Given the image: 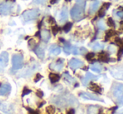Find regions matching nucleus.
<instances>
[{
  "label": "nucleus",
  "mask_w": 123,
  "mask_h": 114,
  "mask_svg": "<svg viewBox=\"0 0 123 114\" xmlns=\"http://www.w3.org/2000/svg\"><path fill=\"white\" fill-rule=\"evenodd\" d=\"M67 114H74V109H70V111L67 113Z\"/></svg>",
  "instance_id": "obj_42"
},
{
  "label": "nucleus",
  "mask_w": 123,
  "mask_h": 114,
  "mask_svg": "<svg viewBox=\"0 0 123 114\" xmlns=\"http://www.w3.org/2000/svg\"><path fill=\"white\" fill-rule=\"evenodd\" d=\"M112 94L119 105H123V84L117 83L114 86Z\"/></svg>",
  "instance_id": "obj_2"
},
{
  "label": "nucleus",
  "mask_w": 123,
  "mask_h": 114,
  "mask_svg": "<svg viewBox=\"0 0 123 114\" xmlns=\"http://www.w3.org/2000/svg\"><path fill=\"white\" fill-rule=\"evenodd\" d=\"M99 6H100V1L96 0V1L93 2L91 5V8H90V13L91 14V13H94L95 12L97 11Z\"/></svg>",
  "instance_id": "obj_17"
},
{
  "label": "nucleus",
  "mask_w": 123,
  "mask_h": 114,
  "mask_svg": "<svg viewBox=\"0 0 123 114\" xmlns=\"http://www.w3.org/2000/svg\"><path fill=\"white\" fill-rule=\"evenodd\" d=\"M34 52L39 58H41V59L44 58V50L42 47H40V46L36 47L35 48H34Z\"/></svg>",
  "instance_id": "obj_16"
},
{
  "label": "nucleus",
  "mask_w": 123,
  "mask_h": 114,
  "mask_svg": "<svg viewBox=\"0 0 123 114\" xmlns=\"http://www.w3.org/2000/svg\"><path fill=\"white\" fill-rule=\"evenodd\" d=\"M27 110L29 112V113H30V114H39V113H37V112L34 111V110H32L31 108H27Z\"/></svg>",
  "instance_id": "obj_38"
},
{
  "label": "nucleus",
  "mask_w": 123,
  "mask_h": 114,
  "mask_svg": "<svg viewBox=\"0 0 123 114\" xmlns=\"http://www.w3.org/2000/svg\"><path fill=\"white\" fill-rule=\"evenodd\" d=\"M97 27L99 29H100V30H105V29H106V27H105V23H104V22L101 21V20L97 23Z\"/></svg>",
  "instance_id": "obj_28"
},
{
  "label": "nucleus",
  "mask_w": 123,
  "mask_h": 114,
  "mask_svg": "<svg viewBox=\"0 0 123 114\" xmlns=\"http://www.w3.org/2000/svg\"><path fill=\"white\" fill-rule=\"evenodd\" d=\"M41 78H42V75H41V74H39V73H37V74H36L35 78H34V82H38L39 80H40Z\"/></svg>",
  "instance_id": "obj_36"
},
{
  "label": "nucleus",
  "mask_w": 123,
  "mask_h": 114,
  "mask_svg": "<svg viewBox=\"0 0 123 114\" xmlns=\"http://www.w3.org/2000/svg\"><path fill=\"white\" fill-rule=\"evenodd\" d=\"M94 56H95V54L93 53H87V54H86V59L90 61V60H91L93 58H94Z\"/></svg>",
  "instance_id": "obj_35"
},
{
  "label": "nucleus",
  "mask_w": 123,
  "mask_h": 114,
  "mask_svg": "<svg viewBox=\"0 0 123 114\" xmlns=\"http://www.w3.org/2000/svg\"><path fill=\"white\" fill-rule=\"evenodd\" d=\"M64 67V63H63V60L62 59H59L56 63H52L50 64L49 68L53 70H55V71H61L62 68Z\"/></svg>",
  "instance_id": "obj_13"
},
{
  "label": "nucleus",
  "mask_w": 123,
  "mask_h": 114,
  "mask_svg": "<svg viewBox=\"0 0 123 114\" xmlns=\"http://www.w3.org/2000/svg\"><path fill=\"white\" fill-rule=\"evenodd\" d=\"M0 111L6 114H12L14 111V108H13V105L11 103L0 102Z\"/></svg>",
  "instance_id": "obj_6"
},
{
  "label": "nucleus",
  "mask_w": 123,
  "mask_h": 114,
  "mask_svg": "<svg viewBox=\"0 0 123 114\" xmlns=\"http://www.w3.org/2000/svg\"><path fill=\"white\" fill-rule=\"evenodd\" d=\"M121 23L122 24V29H123V22H122V23Z\"/></svg>",
  "instance_id": "obj_45"
},
{
  "label": "nucleus",
  "mask_w": 123,
  "mask_h": 114,
  "mask_svg": "<svg viewBox=\"0 0 123 114\" xmlns=\"http://www.w3.org/2000/svg\"><path fill=\"white\" fill-rule=\"evenodd\" d=\"M67 1H70V0H67Z\"/></svg>",
  "instance_id": "obj_47"
},
{
  "label": "nucleus",
  "mask_w": 123,
  "mask_h": 114,
  "mask_svg": "<svg viewBox=\"0 0 123 114\" xmlns=\"http://www.w3.org/2000/svg\"><path fill=\"white\" fill-rule=\"evenodd\" d=\"M13 4L9 2H0V13L3 15H8L12 11Z\"/></svg>",
  "instance_id": "obj_5"
},
{
  "label": "nucleus",
  "mask_w": 123,
  "mask_h": 114,
  "mask_svg": "<svg viewBox=\"0 0 123 114\" xmlns=\"http://www.w3.org/2000/svg\"><path fill=\"white\" fill-rule=\"evenodd\" d=\"M117 16L118 17H120V18H123V12H122V11H118L117 12Z\"/></svg>",
  "instance_id": "obj_41"
},
{
  "label": "nucleus",
  "mask_w": 123,
  "mask_h": 114,
  "mask_svg": "<svg viewBox=\"0 0 123 114\" xmlns=\"http://www.w3.org/2000/svg\"><path fill=\"white\" fill-rule=\"evenodd\" d=\"M72 25H73V24H72L71 23H66L65 25V27H64V31H65V33H68L69 31L70 30V29H71V27H72Z\"/></svg>",
  "instance_id": "obj_29"
},
{
  "label": "nucleus",
  "mask_w": 123,
  "mask_h": 114,
  "mask_svg": "<svg viewBox=\"0 0 123 114\" xmlns=\"http://www.w3.org/2000/svg\"><path fill=\"white\" fill-rule=\"evenodd\" d=\"M60 31V28H59L57 26H55V27H53V33H54V34H56L57 33Z\"/></svg>",
  "instance_id": "obj_37"
},
{
  "label": "nucleus",
  "mask_w": 123,
  "mask_h": 114,
  "mask_svg": "<svg viewBox=\"0 0 123 114\" xmlns=\"http://www.w3.org/2000/svg\"><path fill=\"white\" fill-rule=\"evenodd\" d=\"M12 64L13 69L19 70L24 66V58L21 54H14L12 57Z\"/></svg>",
  "instance_id": "obj_4"
},
{
  "label": "nucleus",
  "mask_w": 123,
  "mask_h": 114,
  "mask_svg": "<svg viewBox=\"0 0 123 114\" xmlns=\"http://www.w3.org/2000/svg\"><path fill=\"white\" fill-rule=\"evenodd\" d=\"M105 8H102L98 12V16L100 17V18H102V17L105 16Z\"/></svg>",
  "instance_id": "obj_31"
},
{
  "label": "nucleus",
  "mask_w": 123,
  "mask_h": 114,
  "mask_svg": "<svg viewBox=\"0 0 123 114\" xmlns=\"http://www.w3.org/2000/svg\"><path fill=\"white\" fill-rule=\"evenodd\" d=\"M46 1L47 0H35L36 3H39V4H44V3H45Z\"/></svg>",
  "instance_id": "obj_39"
},
{
  "label": "nucleus",
  "mask_w": 123,
  "mask_h": 114,
  "mask_svg": "<svg viewBox=\"0 0 123 114\" xmlns=\"http://www.w3.org/2000/svg\"><path fill=\"white\" fill-rule=\"evenodd\" d=\"M30 92H31V90L28 89L27 87H25V88H24V90H23V93H22V97H25V95L29 94Z\"/></svg>",
  "instance_id": "obj_34"
},
{
  "label": "nucleus",
  "mask_w": 123,
  "mask_h": 114,
  "mask_svg": "<svg viewBox=\"0 0 123 114\" xmlns=\"http://www.w3.org/2000/svg\"><path fill=\"white\" fill-rule=\"evenodd\" d=\"M40 37L44 42H48L50 39V33L46 29H43L40 32Z\"/></svg>",
  "instance_id": "obj_15"
},
{
  "label": "nucleus",
  "mask_w": 123,
  "mask_h": 114,
  "mask_svg": "<svg viewBox=\"0 0 123 114\" xmlns=\"http://www.w3.org/2000/svg\"><path fill=\"white\" fill-rule=\"evenodd\" d=\"M97 78H98L97 76H95L94 74L91 73V72H87V73L86 74V77L82 79V83H83V85L86 86V85H87L91 81L96 80Z\"/></svg>",
  "instance_id": "obj_11"
},
{
  "label": "nucleus",
  "mask_w": 123,
  "mask_h": 114,
  "mask_svg": "<svg viewBox=\"0 0 123 114\" xmlns=\"http://www.w3.org/2000/svg\"><path fill=\"white\" fill-rule=\"evenodd\" d=\"M92 48L95 51H100V50H102L104 48V45L100 43H96L92 45Z\"/></svg>",
  "instance_id": "obj_23"
},
{
  "label": "nucleus",
  "mask_w": 123,
  "mask_h": 114,
  "mask_svg": "<svg viewBox=\"0 0 123 114\" xmlns=\"http://www.w3.org/2000/svg\"><path fill=\"white\" fill-rule=\"evenodd\" d=\"M39 9L38 8H33V9H29L24 12L22 14V18L25 20V21H32V20H35L36 18L39 17Z\"/></svg>",
  "instance_id": "obj_3"
},
{
  "label": "nucleus",
  "mask_w": 123,
  "mask_h": 114,
  "mask_svg": "<svg viewBox=\"0 0 123 114\" xmlns=\"http://www.w3.org/2000/svg\"><path fill=\"white\" fill-rule=\"evenodd\" d=\"M46 111H47L48 113L53 114L55 113V108H54L53 106H49V107H47V108H46Z\"/></svg>",
  "instance_id": "obj_32"
},
{
  "label": "nucleus",
  "mask_w": 123,
  "mask_h": 114,
  "mask_svg": "<svg viewBox=\"0 0 123 114\" xmlns=\"http://www.w3.org/2000/svg\"><path fill=\"white\" fill-rule=\"evenodd\" d=\"M98 58L100 60V61L105 62V63L109 61V57H108V55H107L105 53H99Z\"/></svg>",
  "instance_id": "obj_21"
},
{
  "label": "nucleus",
  "mask_w": 123,
  "mask_h": 114,
  "mask_svg": "<svg viewBox=\"0 0 123 114\" xmlns=\"http://www.w3.org/2000/svg\"><path fill=\"white\" fill-rule=\"evenodd\" d=\"M116 34V32L114 30H109L106 32V33H105V40H108L109 38L112 37L113 35H115Z\"/></svg>",
  "instance_id": "obj_27"
},
{
  "label": "nucleus",
  "mask_w": 123,
  "mask_h": 114,
  "mask_svg": "<svg viewBox=\"0 0 123 114\" xmlns=\"http://www.w3.org/2000/svg\"><path fill=\"white\" fill-rule=\"evenodd\" d=\"M107 23H108V25L111 26V27H115V26H116L115 22L113 21V19H112L111 18H108V20H107Z\"/></svg>",
  "instance_id": "obj_33"
},
{
  "label": "nucleus",
  "mask_w": 123,
  "mask_h": 114,
  "mask_svg": "<svg viewBox=\"0 0 123 114\" xmlns=\"http://www.w3.org/2000/svg\"><path fill=\"white\" fill-rule=\"evenodd\" d=\"M36 95H37L39 98H42L43 95H44V93H43L41 91H37V92H36Z\"/></svg>",
  "instance_id": "obj_40"
},
{
  "label": "nucleus",
  "mask_w": 123,
  "mask_h": 114,
  "mask_svg": "<svg viewBox=\"0 0 123 114\" xmlns=\"http://www.w3.org/2000/svg\"><path fill=\"white\" fill-rule=\"evenodd\" d=\"M11 85L9 83H3L0 85V96H6L11 92Z\"/></svg>",
  "instance_id": "obj_9"
},
{
  "label": "nucleus",
  "mask_w": 123,
  "mask_h": 114,
  "mask_svg": "<svg viewBox=\"0 0 123 114\" xmlns=\"http://www.w3.org/2000/svg\"><path fill=\"white\" fill-rule=\"evenodd\" d=\"M64 51H65V53L66 54H70V51H71V45L69 43L65 44V46H64Z\"/></svg>",
  "instance_id": "obj_26"
},
{
  "label": "nucleus",
  "mask_w": 123,
  "mask_h": 114,
  "mask_svg": "<svg viewBox=\"0 0 123 114\" xmlns=\"http://www.w3.org/2000/svg\"><path fill=\"white\" fill-rule=\"evenodd\" d=\"M90 89H91L92 91L96 92H99V93L101 92V88H100V87H99L97 84H96V83H91Z\"/></svg>",
  "instance_id": "obj_22"
},
{
  "label": "nucleus",
  "mask_w": 123,
  "mask_h": 114,
  "mask_svg": "<svg viewBox=\"0 0 123 114\" xmlns=\"http://www.w3.org/2000/svg\"><path fill=\"white\" fill-rule=\"evenodd\" d=\"M67 18H68V8L64 6L62 8L60 14V23H64V22L66 21Z\"/></svg>",
  "instance_id": "obj_12"
},
{
  "label": "nucleus",
  "mask_w": 123,
  "mask_h": 114,
  "mask_svg": "<svg viewBox=\"0 0 123 114\" xmlns=\"http://www.w3.org/2000/svg\"><path fill=\"white\" fill-rule=\"evenodd\" d=\"M64 77H65V79L66 81H68L69 82H70V83H73V82H75V80L72 77H70V75H69L68 72H65V73H64Z\"/></svg>",
  "instance_id": "obj_25"
},
{
  "label": "nucleus",
  "mask_w": 123,
  "mask_h": 114,
  "mask_svg": "<svg viewBox=\"0 0 123 114\" xmlns=\"http://www.w3.org/2000/svg\"><path fill=\"white\" fill-rule=\"evenodd\" d=\"M69 66L71 69L75 70L77 68H80L84 66V63L82 61H80V59L77 58H72L70 62H69Z\"/></svg>",
  "instance_id": "obj_8"
},
{
  "label": "nucleus",
  "mask_w": 123,
  "mask_h": 114,
  "mask_svg": "<svg viewBox=\"0 0 123 114\" xmlns=\"http://www.w3.org/2000/svg\"><path fill=\"white\" fill-rule=\"evenodd\" d=\"M49 77L50 82H51L52 83H55V82H57L60 78V76H59L58 74H56V73H50Z\"/></svg>",
  "instance_id": "obj_19"
},
{
  "label": "nucleus",
  "mask_w": 123,
  "mask_h": 114,
  "mask_svg": "<svg viewBox=\"0 0 123 114\" xmlns=\"http://www.w3.org/2000/svg\"><path fill=\"white\" fill-rule=\"evenodd\" d=\"M8 63V53L3 52L0 53V72H3Z\"/></svg>",
  "instance_id": "obj_7"
},
{
  "label": "nucleus",
  "mask_w": 123,
  "mask_h": 114,
  "mask_svg": "<svg viewBox=\"0 0 123 114\" xmlns=\"http://www.w3.org/2000/svg\"><path fill=\"white\" fill-rule=\"evenodd\" d=\"M85 9H86V3L75 4L70 11L71 18L74 21H79L81 20L85 16Z\"/></svg>",
  "instance_id": "obj_1"
},
{
  "label": "nucleus",
  "mask_w": 123,
  "mask_h": 114,
  "mask_svg": "<svg viewBox=\"0 0 123 114\" xmlns=\"http://www.w3.org/2000/svg\"><path fill=\"white\" fill-rule=\"evenodd\" d=\"M57 1H58V0H51V1H50V3H55Z\"/></svg>",
  "instance_id": "obj_43"
},
{
  "label": "nucleus",
  "mask_w": 123,
  "mask_h": 114,
  "mask_svg": "<svg viewBox=\"0 0 123 114\" xmlns=\"http://www.w3.org/2000/svg\"><path fill=\"white\" fill-rule=\"evenodd\" d=\"M76 2H78V3H80V2H83L84 0H75Z\"/></svg>",
  "instance_id": "obj_44"
},
{
  "label": "nucleus",
  "mask_w": 123,
  "mask_h": 114,
  "mask_svg": "<svg viewBox=\"0 0 123 114\" xmlns=\"http://www.w3.org/2000/svg\"><path fill=\"white\" fill-rule=\"evenodd\" d=\"M91 69L92 71H94V72H100L102 70V67H101V65L99 64V63H94V64L91 66Z\"/></svg>",
  "instance_id": "obj_20"
},
{
  "label": "nucleus",
  "mask_w": 123,
  "mask_h": 114,
  "mask_svg": "<svg viewBox=\"0 0 123 114\" xmlns=\"http://www.w3.org/2000/svg\"><path fill=\"white\" fill-rule=\"evenodd\" d=\"M98 113V108L96 106H91L88 108L87 114H97Z\"/></svg>",
  "instance_id": "obj_24"
},
{
  "label": "nucleus",
  "mask_w": 123,
  "mask_h": 114,
  "mask_svg": "<svg viewBox=\"0 0 123 114\" xmlns=\"http://www.w3.org/2000/svg\"><path fill=\"white\" fill-rule=\"evenodd\" d=\"M49 51L50 54L56 56V55H59L60 53V52H61V48L57 45H51L49 47Z\"/></svg>",
  "instance_id": "obj_14"
},
{
  "label": "nucleus",
  "mask_w": 123,
  "mask_h": 114,
  "mask_svg": "<svg viewBox=\"0 0 123 114\" xmlns=\"http://www.w3.org/2000/svg\"><path fill=\"white\" fill-rule=\"evenodd\" d=\"M80 97H81L82 98H85V99L95 100V101L103 102V100L100 99V98H98V97H96V95L91 94V93H88V92H81V93H80Z\"/></svg>",
  "instance_id": "obj_10"
},
{
  "label": "nucleus",
  "mask_w": 123,
  "mask_h": 114,
  "mask_svg": "<svg viewBox=\"0 0 123 114\" xmlns=\"http://www.w3.org/2000/svg\"><path fill=\"white\" fill-rule=\"evenodd\" d=\"M70 53H73L74 55H77V54H80V48H78L77 47H72L71 46V51Z\"/></svg>",
  "instance_id": "obj_30"
},
{
  "label": "nucleus",
  "mask_w": 123,
  "mask_h": 114,
  "mask_svg": "<svg viewBox=\"0 0 123 114\" xmlns=\"http://www.w3.org/2000/svg\"><path fill=\"white\" fill-rule=\"evenodd\" d=\"M111 72L113 74L114 77L117 78H122L123 77V69H117V70H113L111 69Z\"/></svg>",
  "instance_id": "obj_18"
},
{
  "label": "nucleus",
  "mask_w": 123,
  "mask_h": 114,
  "mask_svg": "<svg viewBox=\"0 0 123 114\" xmlns=\"http://www.w3.org/2000/svg\"><path fill=\"white\" fill-rule=\"evenodd\" d=\"M0 46H1V42H0Z\"/></svg>",
  "instance_id": "obj_46"
}]
</instances>
